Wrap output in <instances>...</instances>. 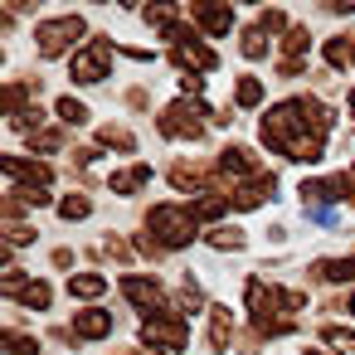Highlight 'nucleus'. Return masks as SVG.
<instances>
[{
    "label": "nucleus",
    "mask_w": 355,
    "mask_h": 355,
    "mask_svg": "<svg viewBox=\"0 0 355 355\" xmlns=\"http://www.w3.org/2000/svg\"><path fill=\"white\" fill-rule=\"evenodd\" d=\"M122 292H127L141 311H161V306H166V292H161L156 277H122Z\"/></svg>",
    "instance_id": "7"
},
{
    "label": "nucleus",
    "mask_w": 355,
    "mask_h": 355,
    "mask_svg": "<svg viewBox=\"0 0 355 355\" xmlns=\"http://www.w3.org/2000/svg\"><path fill=\"white\" fill-rule=\"evenodd\" d=\"M83 30H88V25H83L78 15H64V20H44V25L35 30V44H40V54H44V59H59V54H64V49H69L73 40H83Z\"/></svg>",
    "instance_id": "3"
},
{
    "label": "nucleus",
    "mask_w": 355,
    "mask_h": 355,
    "mask_svg": "<svg viewBox=\"0 0 355 355\" xmlns=\"http://www.w3.org/2000/svg\"><path fill=\"white\" fill-rule=\"evenodd\" d=\"M209 243H214V248H239V243H243V234H239V229H214V234H209Z\"/></svg>",
    "instance_id": "23"
},
{
    "label": "nucleus",
    "mask_w": 355,
    "mask_h": 355,
    "mask_svg": "<svg viewBox=\"0 0 355 355\" xmlns=\"http://www.w3.org/2000/svg\"><path fill=\"white\" fill-rule=\"evenodd\" d=\"M195 20H200L209 35H229V30H234V10H224V6H195Z\"/></svg>",
    "instance_id": "11"
},
{
    "label": "nucleus",
    "mask_w": 355,
    "mask_h": 355,
    "mask_svg": "<svg viewBox=\"0 0 355 355\" xmlns=\"http://www.w3.org/2000/svg\"><path fill=\"white\" fill-rule=\"evenodd\" d=\"M59 117L73 122V127H83V122H88V107H83L78 98H59Z\"/></svg>",
    "instance_id": "19"
},
{
    "label": "nucleus",
    "mask_w": 355,
    "mask_h": 355,
    "mask_svg": "<svg viewBox=\"0 0 355 355\" xmlns=\"http://www.w3.org/2000/svg\"><path fill=\"white\" fill-rule=\"evenodd\" d=\"M326 132H331V117H326V107L311 103V98H292V103L272 107L268 122H263V141L277 146V151L292 156V161H321Z\"/></svg>",
    "instance_id": "1"
},
{
    "label": "nucleus",
    "mask_w": 355,
    "mask_h": 355,
    "mask_svg": "<svg viewBox=\"0 0 355 355\" xmlns=\"http://www.w3.org/2000/svg\"><path fill=\"white\" fill-rule=\"evenodd\" d=\"M146 180H151V166H132V171H117V175H112V190H117V195H132V190H141Z\"/></svg>",
    "instance_id": "15"
},
{
    "label": "nucleus",
    "mask_w": 355,
    "mask_h": 355,
    "mask_svg": "<svg viewBox=\"0 0 355 355\" xmlns=\"http://www.w3.org/2000/svg\"><path fill=\"white\" fill-rule=\"evenodd\" d=\"M272 185H277V180H272V175L263 171L258 180H248V185H239V190L229 195V205H234V209H253V205H263V200L272 195Z\"/></svg>",
    "instance_id": "8"
},
{
    "label": "nucleus",
    "mask_w": 355,
    "mask_h": 355,
    "mask_svg": "<svg viewBox=\"0 0 355 355\" xmlns=\"http://www.w3.org/2000/svg\"><path fill=\"white\" fill-rule=\"evenodd\" d=\"M175 64H185V69H214V54L205 44H195V35H190V40L175 44Z\"/></svg>",
    "instance_id": "12"
},
{
    "label": "nucleus",
    "mask_w": 355,
    "mask_h": 355,
    "mask_svg": "<svg viewBox=\"0 0 355 355\" xmlns=\"http://www.w3.org/2000/svg\"><path fill=\"white\" fill-rule=\"evenodd\" d=\"M219 171H224V175H253V180L263 175L258 161H253V151H243V146H229V151L219 156Z\"/></svg>",
    "instance_id": "9"
},
{
    "label": "nucleus",
    "mask_w": 355,
    "mask_h": 355,
    "mask_svg": "<svg viewBox=\"0 0 355 355\" xmlns=\"http://www.w3.org/2000/svg\"><path fill=\"white\" fill-rule=\"evenodd\" d=\"M229 331H234V311L229 306H214V316H209V345L224 350L229 345Z\"/></svg>",
    "instance_id": "14"
},
{
    "label": "nucleus",
    "mask_w": 355,
    "mask_h": 355,
    "mask_svg": "<svg viewBox=\"0 0 355 355\" xmlns=\"http://www.w3.org/2000/svg\"><path fill=\"white\" fill-rule=\"evenodd\" d=\"M243 54H248V59H263V54H268V40H263V30H248V35H243Z\"/></svg>",
    "instance_id": "21"
},
{
    "label": "nucleus",
    "mask_w": 355,
    "mask_h": 355,
    "mask_svg": "<svg viewBox=\"0 0 355 355\" xmlns=\"http://www.w3.org/2000/svg\"><path fill=\"white\" fill-rule=\"evenodd\" d=\"M6 345H10V355H35V340H25V336H6Z\"/></svg>",
    "instance_id": "25"
},
{
    "label": "nucleus",
    "mask_w": 355,
    "mask_h": 355,
    "mask_svg": "<svg viewBox=\"0 0 355 355\" xmlns=\"http://www.w3.org/2000/svg\"><path fill=\"white\" fill-rule=\"evenodd\" d=\"M88 209H93V205H88V200H83V195H69V200H64V205H59V214H64V219H83V214H88Z\"/></svg>",
    "instance_id": "22"
},
{
    "label": "nucleus",
    "mask_w": 355,
    "mask_h": 355,
    "mask_svg": "<svg viewBox=\"0 0 355 355\" xmlns=\"http://www.w3.org/2000/svg\"><path fill=\"white\" fill-rule=\"evenodd\" d=\"M112 331V316L107 311H78L73 316V336L78 340H98V336H107Z\"/></svg>",
    "instance_id": "10"
},
{
    "label": "nucleus",
    "mask_w": 355,
    "mask_h": 355,
    "mask_svg": "<svg viewBox=\"0 0 355 355\" xmlns=\"http://www.w3.org/2000/svg\"><path fill=\"white\" fill-rule=\"evenodd\" d=\"M107 59H112L107 40H93L88 49H78L73 54V83H103L107 78Z\"/></svg>",
    "instance_id": "5"
},
{
    "label": "nucleus",
    "mask_w": 355,
    "mask_h": 355,
    "mask_svg": "<svg viewBox=\"0 0 355 355\" xmlns=\"http://www.w3.org/2000/svg\"><path fill=\"white\" fill-rule=\"evenodd\" d=\"M141 340L146 345H171V350H180L185 345V321H171V316H151L146 326H141Z\"/></svg>",
    "instance_id": "6"
},
{
    "label": "nucleus",
    "mask_w": 355,
    "mask_h": 355,
    "mask_svg": "<svg viewBox=\"0 0 355 355\" xmlns=\"http://www.w3.org/2000/svg\"><path fill=\"white\" fill-rule=\"evenodd\" d=\"M200 117H209L205 103H190V98H185V103H171V107L161 112V132H166V137H200V132H205Z\"/></svg>",
    "instance_id": "4"
},
{
    "label": "nucleus",
    "mask_w": 355,
    "mask_h": 355,
    "mask_svg": "<svg viewBox=\"0 0 355 355\" xmlns=\"http://www.w3.org/2000/svg\"><path fill=\"white\" fill-rule=\"evenodd\" d=\"M146 355H161V350H146Z\"/></svg>",
    "instance_id": "26"
},
{
    "label": "nucleus",
    "mask_w": 355,
    "mask_h": 355,
    "mask_svg": "<svg viewBox=\"0 0 355 355\" xmlns=\"http://www.w3.org/2000/svg\"><path fill=\"white\" fill-rule=\"evenodd\" d=\"M98 141H103V146H117V151H132V146H137V141H132V132H122V127H103V132H98Z\"/></svg>",
    "instance_id": "20"
},
{
    "label": "nucleus",
    "mask_w": 355,
    "mask_h": 355,
    "mask_svg": "<svg viewBox=\"0 0 355 355\" xmlns=\"http://www.w3.org/2000/svg\"><path fill=\"white\" fill-rule=\"evenodd\" d=\"M350 311H355V297H350Z\"/></svg>",
    "instance_id": "27"
},
{
    "label": "nucleus",
    "mask_w": 355,
    "mask_h": 355,
    "mask_svg": "<svg viewBox=\"0 0 355 355\" xmlns=\"http://www.w3.org/2000/svg\"><path fill=\"white\" fill-rule=\"evenodd\" d=\"M35 151H59V132H35Z\"/></svg>",
    "instance_id": "24"
},
{
    "label": "nucleus",
    "mask_w": 355,
    "mask_h": 355,
    "mask_svg": "<svg viewBox=\"0 0 355 355\" xmlns=\"http://www.w3.org/2000/svg\"><path fill=\"white\" fill-rule=\"evenodd\" d=\"M326 282H345V277H355V258H340V263H321L316 268Z\"/></svg>",
    "instance_id": "18"
},
{
    "label": "nucleus",
    "mask_w": 355,
    "mask_h": 355,
    "mask_svg": "<svg viewBox=\"0 0 355 355\" xmlns=\"http://www.w3.org/2000/svg\"><path fill=\"white\" fill-rule=\"evenodd\" d=\"M15 297H20V302H25V306H35V311H44V306H49V297H54V292H49V287H44V282H25V287H20V292H15Z\"/></svg>",
    "instance_id": "16"
},
{
    "label": "nucleus",
    "mask_w": 355,
    "mask_h": 355,
    "mask_svg": "<svg viewBox=\"0 0 355 355\" xmlns=\"http://www.w3.org/2000/svg\"><path fill=\"white\" fill-rule=\"evenodd\" d=\"M69 292L93 302V297H103V292H107V277H98V272H73V277H69Z\"/></svg>",
    "instance_id": "13"
},
{
    "label": "nucleus",
    "mask_w": 355,
    "mask_h": 355,
    "mask_svg": "<svg viewBox=\"0 0 355 355\" xmlns=\"http://www.w3.org/2000/svg\"><path fill=\"white\" fill-rule=\"evenodd\" d=\"M151 229L161 234V243H166V248H180V243H190V239L200 234V219H195V209L156 205V209H151Z\"/></svg>",
    "instance_id": "2"
},
{
    "label": "nucleus",
    "mask_w": 355,
    "mask_h": 355,
    "mask_svg": "<svg viewBox=\"0 0 355 355\" xmlns=\"http://www.w3.org/2000/svg\"><path fill=\"white\" fill-rule=\"evenodd\" d=\"M234 103H239V107H258V103H263V83H258V78H243L239 93H234Z\"/></svg>",
    "instance_id": "17"
}]
</instances>
